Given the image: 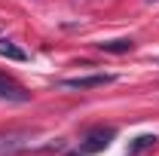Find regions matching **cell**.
<instances>
[{"instance_id":"obj_1","label":"cell","mask_w":159,"mask_h":156,"mask_svg":"<svg viewBox=\"0 0 159 156\" xmlns=\"http://www.w3.org/2000/svg\"><path fill=\"white\" fill-rule=\"evenodd\" d=\"M113 129H95V132H89V135L80 141V156H89V153H101V150H107L110 147V141H113Z\"/></svg>"},{"instance_id":"obj_2","label":"cell","mask_w":159,"mask_h":156,"mask_svg":"<svg viewBox=\"0 0 159 156\" xmlns=\"http://www.w3.org/2000/svg\"><path fill=\"white\" fill-rule=\"evenodd\" d=\"M113 74H86V77H64L58 80L61 89H98V86H107L113 83Z\"/></svg>"},{"instance_id":"obj_3","label":"cell","mask_w":159,"mask_h":156,"mask_svg":"<svg viewBox=\"0 0 159 156\" xmlns=\"http://www.w3.org/2000/svg\"><path fill=\"white\" fill-rule=\"evenodd\" d=\"M31 132H6V135H0V156H16L21 150H28L31 147Z\"/></svg>"},{"instance_id":"obj_4","label":"cell","mask_w":159,"mask_h":156,"mask_svg":"<svg viewBox=\"0 0 159 156\" xmlns=\"http://www.w3.org/2000/svg\"><path fill=\"white\" fill-rule=\"evenodd\" d=\"M0 98H3V101H16V104H25V101H28V92H25L21 86H16L12 80L0 77Z\"/></svg>"},{"instance_id":"obj_5","label":"cell","mask_w":159,"mask_h":156,"mask_svg":"<svg viewBox=\"0 0 159 156\" xmlns=\"http://www.w3.org/2000/svg\"><path fill=\"white\" fill-rule=\"evenodd\" d=\"M0 55H3V58H9V61H28V52L19 49L12 40H6V37H0Z\"/></svg>"},{"instance_id":"obj_6","label":"cell","mask_w":159,"mask_h":156,"mask_svg":"<svg viewBox=\"0 0 159 156\" xmlns=\"http://www.w3.org/2000/svg\"><path fill=\"white\" fill-rule=\"evenodd\" d=\"M101 52H113V55H122V52H132L135 49V43L132 40H104V43H98Z\"/></svg>"},{"instance_id":"obj_7","label":"cell","mask_w":159,"mask_h":156,"mask_svg":"<svg viewBox=\"0 0 159 156\" xmlns=\"http://www.w3.org/2000/svg\"><path fill=\"white\" fill-rule=\"evenodd\" d=\"M156 141H159L156 135H141V138H135L132 147H129V156H138V153H144V150H150V147H156Z\"/></svg>"}]
</instances>
